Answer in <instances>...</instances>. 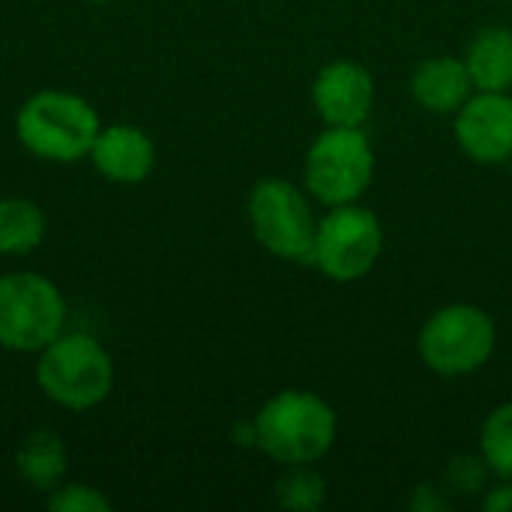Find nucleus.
Returning a JSON list of instances; mask_svg holds the SVG:
<instances>
[{"label":"nucleus","instance_id":"nucleus-1","mask_svg":"<svg viewBox=\"0 0 512 512\" xmlns=\"http://www.w3.org/2000/svg\"><path fill=\"white\" fill-rule=\"evenodd\" d=\"M252 420L255 450L279 465H312L333 450L339 435L333 405L309 390L276 393Z\"/></svg>","mask_w":512,"mask_h":512},{"label":"nucleus","instance_id":"nucleus-2","mask_svg":"<svg viewBox=\"0 0 512 512\" xmlns=\"http://www.w3.org/2000/svg\"><path fill=\"white\" fill-rule=\"evenodd\" d=\"M102 129L96 108L69 90H39L27 96L15 114V135L21 147L45 162L69 165L90 156Z\"/></svg>","mask_w":512,"mask_h":512},{"label":"nucleus","instance_id":"nucleus-3","mask_svg":"<svg viewBox=\"0 0 512 512\" xmlns=\"http://www.w3.org/2000/svg\"><path fill=\"white\" fill-rule=\"evenodd\" d=\"M39 393L66 411H90L102 405L117 381L111 354L90 333H60L36 354L33 369Z\"/></svg>","mask_w":512,"mask_h":512},{"label":"nucleus","instance_id":"nucleus-4","mask_svg":"<svg viewBox=\"0 0 512 512\" xmlns=\"http://www.w3.org/2000/svg\"><path fill=\"white\" fill-rule=\"evenodd\" d=\"M63 291L42 273L18 270L0 276V348L39 354L66 330Z\"/></svg>","mask_w":512,"mask_h":512},{"label":"nucleus","instance_id":"nucleus-5","mask_svg":"<svg viewBox=\"0 0 512 512\" xmlns=\"http://www.w3.org/2000/svg\"><path fill=\"white\" fill-rule=\"evenodd\" d=\"M498 345L495 321L474 303H450L429 315L417 336V354L441 378H465L480 372Z\"/></svg>","mask_w":512,"mask_h":512},{"label":"nucleus","instance_id":"nucleus-6","mask_svg":"<svg viewBox=\"0 0 512 512\" xmlns=\"http://www.w3.org/2000/svg\"><path fill=\"white\" fill-rule=\"evenodd\" d=\"M252 237L279 261L312 267L318 219L306 195L285 177H264L246 201Z\"/></svg>","mask_w":512,"mask_h":512},{"label":"nucleus","instance_id":"nucleus-7","mask_svg":"<svg viewBox=\"0 0 512 512\" xmlns=\"http://www.w3.org/2000/svg\"><path fill=\"white\" fill-rule=\"evenodd\" d=\"M303 180L324 207L360 201L375 180V153L363 126H327L306 150Z\"/></svg>","mask_w":512,"mask_h":512},{"label":"nucleus","instance_id":"nucleus-8","mask_svg":"<svg viewBox=\"0 0 512 512\" xmlns=\"http://www.w3.org/2000/svg\"><path fill=\"white\" fill-rule=\"evenodd\" d=\"M381 249V219L369 207H360L357 201L339 204L330 207L324 219H318L312 267H318L330 282H360L375 270Z\"/></svg>","mask_w":512,"mask_h":512},{"label":"nucleus","instance_id":"nucleus-9","mask_svg":"<svg viewBox=\"0 0 512 512\" xmlns=\"http://www.w3.org/2000/svg\"><path fill=\"white\" fill-rule=\"evenodd\" d=\"M459 150L480 165H504L512 159V96L477 90L453 123Z\"/></svg>","mask_w":512,"mask_h":512},{"label":"nucleus","instance_id":"nucleus-10","mask_svg":"<svg viewBox=\"0 0 512 512\" xmlns=\"http://www.w3.org/2000/svg\"><path fill=\"white\" fill-rule=\"evenodd\" d=\"M312 105L327 126H363L375 105V81L357 60H330L312 81Z\"/></svg>","mask_w":512,"mask_h":512},{"label":"nucleus","instance_id":"nucleus-11","mask_svg":"<svg viewBox=\"0 0 512 512\" xmlns=\"http://www.w3.org/2000/svg\"><path fill=\"white\" fill-rule=\"evenodd\" d=\"M93 168L117 186H135L144 183L156 168V144L153 138L132 123H111L102 126L93 150L87 156Z\"/></svg>","mask_w":512,"mask_h":512},{"label":"nucleus","instance_id":"nucleus-12","mask_svg":"<svg viewBox=\"0 0 512 512\" xmlns=\"http://www.w3.org/2000/svg\"><path fill=\"white\" fill-rule=\"evenodd\" d=\"M411 96L420 108L432 114H456L471 96H474V81L459 57H426L414 72H411Z\"/></svg>","mask_w":512,"mask_h":512},{"label":"nucleus","instance_id":"nucleus-13","mask_svg":"<svg viewBox=\"0 0 512 512\" xmlns=\"http://www.w3.org/2000/svg\"><path fill=\"white\" fill-rule=\"evenodd\" d=\"M465 66L477 90L510 93L512 90V27L492 24L477 30L465 51Z\"/></svg>","mask_w":512,"mask_h":512},{"label":"nucleus","instance_id":"nucleus-14","mask_svg":"<svg viewBox=\"0 0 512 512\" xmlns=\"http://www.w3.org/2000/svg\"><path fill=\"white\" fill-rule=\"evenodd\" d=\"M15 471L36 492L48 495L57 489L69 474V450L63 438L51 429H33L15 450Z\"/></svg>","mask_w":512,"mask_h":512},{"label":"nucleus","instance_id":"nucleus-15","mask_svg":"<svg viewBox=\"0 0 512 512\" xmlns=\"http://www.w3.org/2000/svg\"><path fill=\"white\" fill-rule=\"evenodd\" d=\"M48 234L45 210L21 195L0 198V255H30Z\"/></svg>","mask_w":512,"mask_h":512},{"label":"nucleus","instance_id":"nucleus-16","mask_svg":"<svg viewBox=\"0 0 512 512\" xmlns=\"http://www.w3.org/2000/svg\"><path fill=\"white\" fill-rule=\"evenodd\" d=\"M273 495L282 510L315 512L327 501V480L312 465H285Z\"/></svg>","mask_w":512,"mask_h":512},{"label":"nucleus","instance_id":"nucleus-17","mask_svg":"<svg viewBox=\"0 0 512 512\" xmlns=\"http://www.w3.org/2000/svg\"><path fill=\"white\" fill-rule=\"evenodd\" d=\"M480 456L501 480H512V402L495 408L480 426Z\"/></svg>","mask_w":512,"mask_h":512},{"label":"nucleus","instance_id":"nucleus-18","mask_svg":"<svg viewBox=\"0 0 512 512\" xmlns=\"http://www.w3.org/2000/svg\"><path fill=\"white\" fill-rule=\"evenodd\" d=\"M45 507L51 512H108L111 510V498L96 486L63 480L57 489L48 492Z\"/></svg>","mask_w":512,"mask_h":512},{"label":"nucleus","instance_id":"nucleus-19","mask_svg":"<svg viewBox=\"0 0 512 512\" xmlns=\"http://www.w3.org/2000/svg\"><path fill=\"white\" fill-rule=\"evenodd\" d=\"M486 474H489V465L483 456H456L450 459V468H447L450 486L465 495H477L486 483Z\"/></svg>","mask_w":512,"mask_h":512},{"label":"nucleus","instance_id":"nucleus-20","mask_svg":"<svg viewBox=\"0 0 512 512\" xmlns=\"http://www.w3.org/2000/svg\"><path fill=\"white\" fill-rule=\"evenodd\" d=\"M483 510L486 512H512V480L495 486L486 498H483Z\"/></svg>","mask_w":512,"mask_h":512},{"label":"nucleus","instance_id":"nucleus-21","mask_svg":"<svg viewBox=\"0 0 512 512\" xmlns=\"http://www.w3.org/2000/svg\"><path fill=\"white\" fill-rule=\"evenodd\" d=\"M411 507H417V510H438V507H444V501L432 492V486H417L414 498H411Z\"/></svg>","mask_w":512,"mask_h":512},{"label":"nucleus","instance_id":"nucleus-22","mask_svg":"<svg viewBox=\"0 0 512 512\" xmlns=\"http://www.w3.org/2000/svg\"><path fill=\"white\" fill-rule=\"evenodd\" d=\"M234 444L240 447H255V420H243L234 429Z\"/></svg>","mask_w":512,"mask_h":512},{"label":"nucleus","instance_id":"nucleus-23","mask_svg":"<svg viewBox=\"0 0 512 512\" xmlns=\"http://www.w3.org/2000/svg\"><path fill=\"white\" fill-rule=\"evenodd\" d=\"M93 3H108V0H93Z\"/></svg>","mask_w":512,"mask_h":512}]
</instances>
